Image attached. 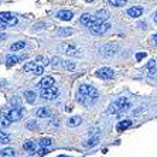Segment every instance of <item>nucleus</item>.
<instances>
[{
  "instance_id": "obj_30",
  "label": "nucleus",
  "mask_w": 157,
  "mask_h": 157,
  "mask_svg": "<svg viewBox=\"0 0 157 157\" xmlns=\"http://www.w3.org/2000/svg\"><path fill=\"white\" fill-rule=\"evenodd\" d=\"M62 67H64V68H67V70H70V71H74V70H75V64H74V62L64 61V62H62Z\"/></svg>"
},
{
  "instance_id": "obj_25",
  "label": "nucleus",
  "mask_w": 157,
  "mask_h": 157,
  "mask_svg": "<svg viewBox=\"0 0 157 157\" xmlns=\"http://www.w3.org/2000/svg\"><path fill=\"white\" fill-rule=\"evenodd\" d=\"M36 67H37L36 61H30V62H27L26 65H24V68H23V70L26 71V72H29V71H33Z\"/></svg>"
},
{
  "instance_id": "obj_14",
  "label": "nucleus",
  "mask_w": 157,
  "mask_h": 157,
  "mask_svg": "<svg viewBox=\"0 0 157 157\" xmlns=\"http://www.w3.org/2000/svg\"><path fill=\"white\" fill-rule=\"evenodd\" d=\"M81 122H82V117H81V116H72V117H70V119H68L67 124H68L70 128H75V126L81 124Z\"/></svg>"
},
{
  "instance_id": "obj_5",
  "label": "nucleus",
  "mask_w": 157,
  "mask_h": 157,
  "mask_svg": "<svg viewBox=\"0 0 157 157\" xmlns=\"http://www.w3.org/2000/svg\"><path fill=\"white\" fill-rule=\"evenodd\" d=\"M23 113H24V110H23L21 108H13V109L9 110L6 116L9 117V121H10V122H17V121H20V119H21Z\"/></svg>"
},
{
  "instance_id": "obj_13",
  "label": "nucleus",
  "mask_w": 157,
  "mask_h": 157,
  "mask_svg": "<svg viewBox=\"0 0 157 157\" xmlns=\"http://www.w3.org/2000/svg\"><path fill=\"white\" fill-rule=\"evenodd\" d=\"M128 14L130 16V17H139V16H142L143 14V9L142 7H139V6H137V7H132V9H129L128 10Z\"/></svg>"
},
{
  "instance_id": "obj_1",
  "label": "nucleus",
  "mask_w": 157,
  "mask_h": 157,
  "mask_svg": "<svg viewBox=\"0 0 157 157\" xmlns=\"http://www.w3.org/2000/svg\"><path fill=\"white\" fill-rule=\"evenodd\" d=\"M130 102L128 101V98H119L116 99L112 105H110V108L108 109V113H119V112H126V110L130 109Z\"/></svg>"
},
{
  "instance_id": "obj_18",
  "label": "nucleus",
  "mask_w": 157,
  "mask_h": 157,
  "mask_svg": "<svg viewBox=\"0 0 157 157\" xmlns=\"http://www.w3.org/2000/svg\"><path fill=\"white\" fill-rule=\"evenodd\" d=\"M98 143H99V137H98V136H95V137H91L88 142H85L84 143V147H94V146H96Z\"/></svg>"
},
{
  "instance_id": "obj_28",
  "label": "nucleus",
  "mask_w": 157,
  "mask_h": 157,
  "mask_svg": "<svg viewBox=\"0 0 157 157\" xmlns=\"http://www.w3.org/2000/svg\"><path fill=\"white\" fill-rule=\"evenodd\" d=\"M48 153H50V150H48V147H45V146H41V149L34 151V154H38V156H44V154H48Z\"/></svg>"
},
{
  "instance_id": "obj_15",
  "label": "nucleus",
  "mask_w": 157,
  "mask_h": 157,
  "mask_svg": "<svg viewBox=\"0 0 157 157\" xmlns=\"http://www.w3.org/2000/svg\"><path fill=\"white\" fill-rule=\"evenodd\" d=\"M23 149L26 150V151H29V153H33L36 151V143L33 142V140H27L24 144H23Z\"/></svg>"
},
{
  "instance_id": "obj_29",
  "label": "nucleus",
  "mask_w": 157,
  "mask_h": 157,
  "mask_svg": "<svg viewBox=\"0 0 157 157\" xmlns=\"http://www.w3.org/2000/svg\"><path fill=\"white\" fill-rule=\"evenodd\" d=\"M96 17H99V18H102V20H108V17H109V14H108V11L106 10H99L98 13H96Z\"/></svg>"
},
{
  "instance_id": "obj_35",
  "label": "nucleus",
  "mask_w": 157,
  "mask_h": 157,
  "mask_svg": "<svg viewBox=\"0 0 157 157\" xmlns=\"http://www.w3.org/2000/svg\"><path fill=\"white\" fill-rule=\"evenodd\" d=\"M144 57H146V52H139V54L136 55V59H137V61H140V59H143Z\"/></svg>"
},
{
  "instance_id": "obj_10",
  "label": "nucleus",
  "mask_w": 157,
  "mask_h": 157,
  "mask_svg": "<svg viewBox=\"0 0 157 157\" xmlns=\"http://www.w3.org/2000/svg\"><path fill=\"white\" fill-rule=\"evenodd\" d=\"M61 50L65 52L67 55H72V57H75V55L79 54V51H78L77 48L74 47L72 44H62V45H61Z\"/></svg>"
},
{
  "instance_id": "obj_32",
  "label": "nucleus",
  "mask_w": 157,
  "mask_h": 157,
  "mask_svg": "<svg viewBox=\"0 0 157 157\" xmlns=\"http://www.w3.org/2000/svg\"><path fill=\"white\" fill-rule=\"evenodd\" d=\"M51 139H41L40 142H38V144H40V146H45V147H48L50 146V144H51Z\"/></svg>"
},
{
  "instance_id": "obj_7",
  "label": "nucleus",
  "mask_w": 157,
  "mask_h": 157,
  "mask_svg": "<svg viewBox=\"0 0 157 157\" xmlns=\"http://www.w3.org/2000/svg\"><path fill=\"white\" fill-rule=\"evenodd\" d=\"M113 75H115L113 70H112V68H108V67H103V68L96 71V77L102 78V79H110Z\"/></svg>"
},
{
  "instance_id": "obj_11",
  "label": "nucleus",
  "mask_w": 157,
  "mask_h": 157,
  "mask_svg": "<svg viewBox=\"0 0 157 157\" xmlns=\"http://www.w3.org/2000/svg\"><path fill=\"white\" fill-rule=\"evenodd\" d=\"M57 17L59 20H62V21H70V20L74 18V14H72V11H70V10H59L57 13Z\"/></svg>"
},
{
  "instance_id": "obj_17",
  "label": "nucleus",
  "mask_w": 157,
  "mask_h": 157,
  "mask_svg": "<svg viewBox=\"0 0 157 157\" xmlns=\"http://www.w3.org/2000/svg\"><path fill=\"white\" fill-rule=\"evenodd\" d=\"M24 98H26V101L29 103H34L36 102V92L34 91H26V94H24Z\"/></svg>"
},
{
  "instance_id": "obj_37",
  "label": "nucleus",
  "mask_w": 157,
  "mask_h": 157,
  "mask_svg": "<svg viewBox=\"0 0 157 157\" xmlns=\"http://www.w3.org/2000/svg\"><path fill=\"white\" fill-rule=\"evenodd\" d=\"M59 124V121H52L51 122V124H50V126H55V128H57V126H58Z\"/></svg>"
},
{
  "instance_id": "obj_12",
  "label": "nucleus",
  "mask_w": 157,
  "mask_h": 157,
  "mask_svg": "<svg viewBox=\"0 0 157 157\" xmlns=\"http://www.w3.org/2000/svg\"><path fill=\"white\" fill-rule=\"evenodd\" d=\"M26 58H27L26 55H21V57H18V55H10V57H7L6 65H7V67H11V65H14V64H17L18 61H21V59H26Z\"/></svg>"
},
{
  "instance_id": "obj_27",
  "label": "nucleus",
  "mask_w": 157,
  "mask_h": 157,
  "mask_svg": "<svg viewBox=\"0 0 157 157\" xmlns=\"http://www.w3.org/2000/svg\"><path fill=\"white\" fill-rule=\"evenodd\" d=\"M10 123L11 122L9 121V117L7 116H4V117H2V119H0V128H7V126H10Z\"/></svg>"
},
{
  "instance_id": "obj_23",
  "label": "nucleus",
  "mask_w": 157,
  "mask_h": 157,
  "mask_svg": "<svg viewBox=\"0 0 157 157\" xmlns=\"http://www.w3.org/2000/svg\"><path fill=\"white\" fill-rule=\"evenodd\" d=\"M126 3H128V0H109V4L113 7H122Z\"/></svg>"
},
{
  "instance_id": "obj_24",
  "label": "nucleus",
  "mask_w": 157,
  "mask_h": 157,
  "mask_svg": "<svg viewBox=\"0 0 157 157\" xmlns=\"http://www.w3.org/2000/svg\"><path fill=\"white\" fill-rule=\"evenodd\" d=\"M10 142V136L7 133H4V132H0V143L2 144H6V143Z\"/></svg>"
},
{
  "instance_id": "obj_33",
  "label": "nucleus",
  "mask_w": 157,
  "mask_h": 157,
  "mask_svg": "<svg viewBox=\"0 0 157 157\" xmlns=\"http://www.w3.org/2000/svg\"><path fill=\"white\" fill-rule=\"evenodd\" d=\"M33 72H34V75H41V74L44 72V67H41V65L38 67V65H37L36 68L33 70Z\"/></svg>"
},
{
  "instance_id": "obj_34",
  "label": "nucleus",
  "mask_w": 157,
  "mask_h": 157,
  "mask_svg": "<svg viewBox=\"0 0 157 157\" xmlns=\"http://www.w3.org/2000/svg\"><path fill=\"white\" fill-rule=\"evenodd\" d=\"M59 61H61V59H59V57H54V58L51 59V64L55 67V65H58V64H59Z\"/></svg>"
},
{
  "instance_id": "obj_4",
  "label": "nucleus",
  "mask_w": 157,
  "mask_h": 157,
  "mask_svg": "<svg viewBox=\"0 0 157 157\" xmlns=\"http://www.w3.org/2000/svg\"><path fill=\"white\" fill-rule=\"evenodd\" d=\"M79 21H81V24H84V26L89 27V26H92V24H96V23L105 21V20L96 17V16H92V14H84V16H81Z\"/></svg>"
},
{
  "instance_id": "obj_16",
  "label": "nucleus",
  "mask_w": 157,
  "mask_h": 157,
  "mask_svg": "<svg viewBox=\"0 0 157 157\" xmlns=\"http://www.w3.org/2000/svg\"><path fill=\"white\" fill-rule=\"evenodd\" d=\"M130 124H132V122L129 121V119H124V121H121L116 124V129L117 130H124V129L130 128Z\"/></svg>"
},
{
  "instance_id": "obj_31",
  "label": "nucleus",
  "mask_w": 157,
  "mask_h": 157,
  "mask_svg": "<svg viewBox=\"0 0 157 157\" xmlns=\"http://www.w3.org/2000/svg\"><path fill=\"white\" fill-rule=\"evenodd\" d=\"M74 31L71 29H61V30H58V34L59 36H71Z\"/></svg>"
},
{
  "instance_id": "obj_8",
  "label": "nucleus",
  "mask_w": 157,
  "mask_h": 157,
  "mask_svg": "<svg viewBox=\"0 0 157 157\" xmlns=\"http://www.w3.org/2000/svg\"><path fill=\"white\" fill-rule=\"evenodd\" d=\"M116 51H117L116 44H106V45H103L101 48V54L105 55V57H110V55H113Z\"/></svg>"
},
{
  "instance_id": "obj_38",
  "label": "nucleus",
  "mask_w": 157,
  "mask_h": 157,
  "mask_svg": "<svg viewBox=\"0 0 157 157\" xmlns=\"http://www.w3.org/2000/svg\"><path fill=\"white\" fill-rule=\"evenodd\" d=\"M6 29V23H0V30H4Z\"/></svg>"
},
{
  "instance_id": "obj_21",
  "label": "nucleus",
  "mask_w": 157,
  "mask_h": 157,
  "mask_svg": "<svg viewBox=\"0 0 157 157\" xmlns=\"http://www.w3.org/2000/svg\"><path fill=\"white\" fill-rule=\"evenodd\" d=\"M16 154L14 149H3V150H0V156L2 157H13Z\"/></svg>"
},
{
  "instance_id": "obj_26",
  "label": "nucleus",
  "mask_w": 157,
  "mask_h": 157,
  "mask_svg": "<svg viewBox=\"0 0 157 157\" xmlns=\"http://www.w3.org/2000/svg\"><path fill=\"white\" fill-rule=\"evenodd\" d=\"M26 128L29 129V130H37V129H38V124H37L36 121H30L26 123Z\"/></svg>"
},
{
  "instance_id": "obj_22",
  "label": "nucleus",
  "mask_w": 157,
  "mask_h": 157,
  "mask_svg": "<svg viewBox=\"0 0 157 157\" xmlns=\"http://www.w3.org/2000/svg\"><path fill=\"white\" fill-rule=\"evenodd\" d=\"M37 116L38 117H50V110L47 108H40L37 110Z\"/></svg>"
},
{
  "instance_id": "obj_36",
  "label": "nucleus",
  "mask_w": 157,
  "mask_h": 157,
  "mask_svg": "<svg viewBox=\"0 0 157 157\" xmlns=\"http://www.w3.org/2000/svg\"><path fill=\"white\" fill-rule=\"evenodd\" d=\"M151 41H153V44H154V45H156V47H157V34H154V36L151 37Z\"/></svg>"
},
{
  "instance_id": "obj_39",
  "label": "nucleus",
  "mask_w": 157,
  "mask_h": 157,
  "mask_svg": "<svg viewBox=\"0 0 157 157\" xmlns=\"http://www.w3.org/2000/svg\"><path fill=\"white\" fill-rule=\"evenodd\" d=\"M154 21L157 23V11H156V14H154Z\"/></svg>"
},
{
  "instance_id": "obj_2",
  "label": "nucleus",
  "mask_w": 157,
  "mask_h": 157,
  "mask_svg": "<svg viewBox=\"0 0 157 157\" xmlns=\"http://www.w3.org/2000/svg\"><path fill=\"white\" fill-rule=\"evenodd\" d=\"M109 29H110V24H108L106 21H101L89 26V31L92 34H105L106 31H109Z\"/></svg>"
},
{
  "instance_id": "obj_19",
  "label": "nucleus",
  "mask_w": 157,
  "mask_h": 157,
  "mask_svg": "<svg viewBox=\"0 0 157 157\" xmlns=\"http://www.w3.org/2000/svg\"><path fill=\"white\" fill-rule=\"evenodd\" d=\"M146 68L149 70V75H150V77H153L154 72H156V61H154V59L149 61V64L146 65Z\"/></svg>"
},
{
  "instance_id": "obj_3",
  "label": "nucleus",
  "mask_w": 157,
  "mask_h": 157,
  "mask_svg": "<svg viewBox=\"0 0 157 157\" xmlns=\"http://www.w3.org/2000/svg\"><path fill=\"white\" fill-rule=\"evenodd\" d=\"M40 96L43 99H47V101H54V99H57L59 96V91L54 86L47 88V89H41Z\"/></svg>"
},
{
  "instance_id": "obj_9",
  "label": "nucleus",
  "mask_w": 157,
  "mask_h": 157,
  "mask_svg": "<svg viewBox=\"0 0 157 157\" xmlns=\"http://www.w3.org/2000/svg\"><path fill=\"white\" fill-rule=\"evenodd\" d=\"M55 85V81L52 77H44L43 79L40 81V84H38V88L41 89H47V88H51Z\"/></svg>"
},
{
  "instance_id": "obj_6",
  "label": "nucleus",
  "mask_w": 157,
  "mask_h": 157,
  "mask_svg": "<svg viewBox=\"0 0 157 157\" xmlns=\"http://www.w3.org/2000/svg\"><path fill=\"white\" fill-rule=\"evenodd\" d=\"M0 21L6 23V24H10V26H16V24H17V18L11 14V13L2 11V13H0Z\"/></svg>"
},
{
  "instance_id": "obj_40",
  "label": "nucleus",
  "mask_w": 157,
  "mask_h": 157,
  "mask_svg": "<svg viewBox=\"0 0 157 157\" xmlns=\"http://www.w3.org/2000/svg\"><path fill=\"white\" fill-rule=\"evenodd\" d=\"M85 2H86V3H92V2H94V0H85Z\"/></svg>"
},
{
  "instance_id": "obj_20",
  "label": "nucleus",
  "mask_w": 157,
  "mask_h": 157,
  "mask_svg": "<svg viewBox=\"0 0 157 157\" xmlns=\"http://www.w3.org/2000/svg\"><path fill=\"white\" fill-rule=\"evenodd\" d=\"M24 47H26V43H24V41H17V43H14L11 45L10 50L11 51H20V50H23Z\"/></svg>"
}]
</instances>
